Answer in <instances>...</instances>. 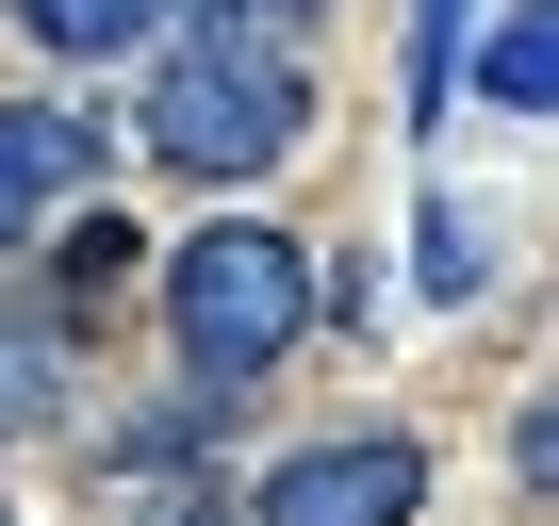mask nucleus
Wrapping results in <instances>:
<instances>
[{
  "instance_id": "nucleus-1",
  "label": "nucleus",
  "mask_w": 559,
  "mask_h": 526,
  "mask_svg": "<svg viewBox=\"0 0 559 526\" xmlns=\"http://www.w3.org/2000/svg\"><path fill=\"white\" fill-rule=\"evenodd\" d=\"M313 297H330V263H313L297 230H263V214H214L198 247H165V330H181V379H198V395L280 379L297 330H313Z\"/></svg>"
},
{
  "instance_id": "nucleus-2",
  "label": "nucleus",
  "mask_w": 559,
  "mask_h": 526,
  "mask_svg": "<svg viewBox=\"0 0 559 526\" xmlns=\"http://www.w3.org/2000/svg\"><path fill=\"white\" fill-rule=\"evenodd\" d=\"M132 148L148 165H181L198 198L214 181H280V165H297L313 148V67H280V50H165L148 67V99H132Z\"/></svg>"
},
{
  "instance_id": "nucleus-3",
  "label": "nucleus",
  "mask_w": 559,
  "mask_h": 526,
  "mask_svg": "<svg viewBox=\"0 0 559 526\" xmlns=\"http://www.w3.org/2000/svg\"><path fill=\"white\" fill-rule=\"evenodd\" d=\"M412 510H428V444H395V428L297 444V461L247 493V526H412Z\"/></svg>"
},
{
  "instance_id": "nucleus-4",
  "label": "nucleus",
  "mask_w": 559,
  "mask_h": 526,
  "mask_svg": "<svg viewBox=\"0 0 559 526\" xmlns=\"http://www.w3.org/2000/svg\"><path fill=\"white\" fill-rule=\"evenodd\" d=\"M99 148H116V132H99V116H67V99H0V263H17V247L99 181Z\"/></svg>"
},
{
  "instance_id": "nucleus-5",
  "label": "nucleus",
  "mask_w": 559,
  "mask_h": 526,
  "mask_svg": "<svg viewBox=\"0 0 559 526\" xmlns=\"http://www.w3.org/2000/svg\"><path fill=\"white\" fill-rule=\"evenodd\" d=\"M132 263H148V247H132V230L83 198V230H67V263H50V313H34V330H99V313L132 297Z\"/></svg>"
},
{
  "instance_id": "nucleus-6",
  "label": "nucleus",
  "mask_w": 559,
  "mask_h": 526,
  "mask_svg": "<svg viewBox=\"0 0 559 526\" xmlns=\"http://www.w3.org/2000/svg\"><path fill=\"white\" fill-rule=\"evenodd\" d=\"M461 50H477V99H493V116H543V99H559V17H543V0H510V17L461 34Z\"/></svg>"
},
{
  "instance_id": "nucleus-7",
  "label": "nucleus",
  "mask_w": 559,
  "mask_h": 526,
  "mask_svg": "<svg viewBox=\"0 0 559 526\" xmlns=\"http://www.w3.org/2000/svg\"><path fill=\"white\" fill-rule=\"evenodd\" d=\"M165 17H181L198 50H280V67H313V34H330V0H165Z\"/></svg>"
},
{
  "instance_id": "nucleus-8",
  "label": "nucleus",
  "mask_w": 559,
  "mask_h": 526,
  "mask_svg": "<svg viewBox=\"0 0 559 526\" xmlns=\"http://www.w3.org/2000/svg\"><path fill=\"white\" fill-rule=\"evenodd\" d=\"M148 17H165V0H17V34H34L50 67H116Z\"/></svg>"
},
{
  "instance_id": "nucleus-9",
  "label": "nucleus",
  "mask_w": 559,
  "mask_h": 526,
  "mask_svg": "<svg viewBox=\"0 0 559 526\" xmlns=\"http://www.w3.org/2000/svg\"><path fill=\"white\" fill-rule=\"evenodd\" d=\"M50 411H67V330L0 313V444H17V428H50Z\"/></svg>"
},
{
  "instance_id": "nucleus-10",
  "label": "nucleus",
  "mask_w": 559,
  "mask_h": 526,
  "mask_svg": "<svg viewBox=\"0 0 559 526\" xmlns=\"http://www.w3.org/2000/svg\"><path fill=\"white\" fill-rule=\"evenodd\" d=\"M461 34H477V0H412V132H444V99H461Z\"/></svg>"
},
{
  "instance_id": "nucleus-11",
  "label": "nucleus",
  "mask_w": 559,
  "mask_h": 526,
  "mask_svg": "<svg viewBox=\"0 0 559 526\" xmlns=\"http://www.w3.org/2000/svg\"><path fill=\"white\" fill-rule=\"evenodd\" d=\"M412 247H428V263H412L428 297H477V280H493V230H477L461 198H428V230H412Z\"/></svg>"
}]
</instances>
